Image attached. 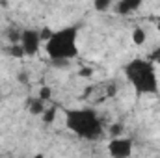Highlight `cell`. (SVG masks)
Returning <instances> with one entry per match:
<instances>
[{
    "instance_id": "6da1fadb",
    "label": "cell",
    "mask_w": 160,
    "mask_h": 158,
    "mask_svg": "<svg viewBox=\"0 0 160 158\" xmlns=\"http://www.w3.org/2000/svg\"><path fill=\"white\" fill-rule=\"evenodd\" d=\"M78 36L80 28L69 24L58 30H52L50 37L45 41V52L54 65H69L78 56Z\"/></svg>"
},
{
    "instance_id": "7a4b0ae2",
    "label": "cell",
    "mask_w": 160,
    "mask_h": 158,
    "mask_svg": "<svg viewBox=\"0 0 160 158\" xmlns=\"http://www.w3.org/2000/svg\"><path fill=\"white\" fill-rule=\"evenodd\" d=\"M123 75L136 95L140 97L158 95L157 65L149 58H132L123 65Z\"/></svg>"
},
{
    "instance_id": "3957f363",
    "label": "cell",
    "mask_w": 160,
    "mask_h": 158,
    "mask_svg": "<svg viewBox=\"0 0 160 158\" xmlns=\"http://www.w3.org/2000/svg\"><path fill=\"white\" fill-rule=\"evenodd\" d=\"M65 126L80 140L95 141L102 136V121L93 108H73L65 112Z\"/></svg>"
},
{
    "instance_id": "277c9868",
    "label": "cell",
    "mask_w": 160,
    "mask_h": 158,
    "mask_svg": "<svg viewBox=\"0 0 160 158\" xmlns=\"http://www.w3.org/2000/svg\"><path fill=\"white\" fill-rule=\"evenodd\" d=\"M19 43H21L24 54L30 56V58L36 56L41 50V47L45 45L39 28H24V30H21V41Z\"/></svg>"
},
{
    "instance_id": "5b68a950",
    "label": "cell",
    "mask_w": 160,
    "mask_h": 158,
    "mask_svg": "<svg viewBox=\"0 0 160 158\" xmlns=\"http://www.w3.org/2000/svg\"><path fill=\"white\" fill-rule=\"evenodd\" d=\"M108 155L112 158H128L132 155V149H134V141L132 138H127V136H114L110 141H108Z\"/></svg>"
},
{
    "instance_id": "8992f818",
    "label": "cell",
    "mask_w": 160,
    "mask_h": 158,
    "mask_svg": "<svg viewBox=\"0 0 160 158\" xmlns=\"http://www.w3.org/2000/svg\"><path fill=\"white\" fill-rule=\"evenodd\" d=\"M145 0H118L114 4V11L118 15H130L134 11H138L143 6Z\"/></svg>"
},
{
    "instance_id": "52a82bcc",
    "label": "cell",
    "mask_w": 160,
    "mask_h": 158,
    "mask_svg": "<svg viewBox=\"0 0 160 158\" xmlns=\"http://www.w3.org/2000/svg\"><path fill=\"white\" fill-rule=\"evenodd\" d=\"M47 108V101H43L41 97H30L28 99V114L32 116H41Z\"/></svg>"
},
{
    "instance_id": "ba28073f",
    "label": "cell",
    "mask_w": 160,
    "mask_h": 158,
    "mask_svg": "<svg viewBox=\"0 0 160 158\" xmlns=\"http://www.w3.org/2000/svg\"><path fill=\"white\" fill-rule=\"evenodd\" d=\"M130 39H132V43H134L136 47L145 45V41H147V32H145V28L136 26V28L132 30V34H130Z\"/></svg>"
},
{
    "instance_id": "9c48e42d",
    "label": "cell",
    "mask_w": 160,
    "mask_h": 158,
    "mask_svg": "<svg viewBox=\"0 0 160 158\" xmlns=\"http://www.w3.org/2000/svg\"><path fill=\"white\" fill-rule=\"evenodd\" d=\"M116 0H93V7L97 13H106L110 7H114Z\"/></svg>"
},
{
    "instance_id": "30bf717a",
    "label": "cell",
    "mask_w": 160,
    "mask_h": 158,
    "mask_svg": "<svg viewBox=\"0 0 160 158\" xmlns=\"http://www.w3.org/2000/svg\"><path fill=\"white\" fill-rule=\"evenodd\" d=\"M56 114H58V108H56V106H47V108H45V112L41 114L39 117L43 119V123H45V125H50V123H54Z\"/></svg>"
},
{
    "instance_id": "8fae6325",
    "label": "cell",
    "mask_w": 160,
    "mask_h": 158,
    "mask_svg": "<svg viewBox=\"0 0 160 158\" xmlns=\"http://www.w3.org/2000/svg\"><path fill=\"white\" fill-rule=\"evenodd\" d=\"M8 54L13 56V58H24V56H26L24 50H22V47H21V43H11V45L8 47Z\"/></svg>"
},
{
    "instance_id": "7c38bea8",
    "label": "cell",
    "mask_w": 160,
    "mask_h": 158,
    "mask_svg": "<svg viewBox=\"0 0 160 158\" xmlns=\"http://www.w3.org/2000/svg\"><path fill=\"white\" fill-rule=\"evenodd\" d=\"M38 97H41L43 101H48L50 97H52V89L48 87V86H41L39 87V95Z\"/></svg>"
},
{
    "instance_id": "4fadbf2b",
    "label": "cell",
    "mask_w": 160,
    "mask_h": 158,
    "mask_svg": "<svg viewBox=\"0 0 160 158\" xmlns=\"http://www.w3.org/2000/svg\"><path fill=\"white\" fill-rule=\"evenodd\" d=\"M121 134H123V125L121 123H114L110 126V136L114 138V136H121Z\"/></svg>"
},
{
    "instance_id": "5bb4252c",
    "label": "cell",
    "mask_w": 160,
    "mask_h": 158,
    "mask_svg": "<svg viewBox=\"0 0 160 158\" xmlns=\"http://www.w3.org/2000/svg\"><path fill=\"white\" fill-rule=\"evenodd\" d=\"M149 60H151L155 65H157V63H160V47H158V48H155V50L149 54Z\"/></svg>"
},
{
    "instance_id": "9a60e30c",
    "label": "cell",
    "mask_w": 160,
    "mask_h": 158,
    "mask_svg": "<svg viewBox=\"0 0 160 158\" xmlns=\"http://www.w3.org/2000/svg\"><path fill=\"white\" fill-rule=\"evenodd\" d=\"M157 30H158V34H160V19H158V24H157Z\"/></svg>"
},
{
    "instance_id": "2e32d148",
    "label": "cell",
    "mask_w": 160,
    "mask_h": 158,
    "mask_svg": "<svg viewBox=\"0 0 160 158\" xmlns=\"http://www.w3.org/2000/svg\"><path fill=\"white\" fill-rule=\"evenodd\" d=\"M0 102H2V93H0Z\"/></svg>"
}]
</instances>
